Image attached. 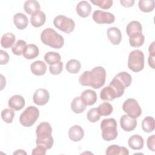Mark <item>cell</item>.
<instances>
[{
  "label": "cell",
  "instance_id": "obj_1",
  "mask_svg": "<svg viewBox=\"0 0 155 155\" xmlns=\"http://www.w3.org/2000/svg\"><path fill=\"white\" fill-rule=\"evenodd\" d=\"M41 40L45 45L56 49L62 48L64 43V38L51 28H47L42 31Z\"/></svg>",
  "mask_w": 155,
  "mask_h": 155
},
{
  "label": "cell",
  "instance_id": "obj_2",
  "mask_svg": "<svg viewBox=\"0 0 155 155\" xmlns=\"http://www.w3.org/2000/svg\"><path fill=\"white\" fill-rule=\"evenodd\" d=\"M102 137L106 141H110L117 137V122L114 118L104 119L101 123Z\"/></svg>",
  "mask_w": 155,
  "mask_h": 155
},
{
  "label": "cell",
  "instance_id": "obj_3",
  "mask_svg": "<svg viewBox=\"0 0 155 155\" xmlns=\"http://www.w3.org/2000/svg\"><path fill=\"white\" fill-rule=\"evenodd\" d=\"M106 71L102 67H96L90 71V86L94 89L101 88L105 82Z\"/></svg>",
  "mask_w": 155,
  "mask_h": 155
},
{
  "label": "cell",
  "instance_id": "obj_4",
  "mask_svg": "<svg viewBox=\"0 0 155 155\" xmlns=\"http://www.w3.org/2000/svg\"><path fill=\"white\" fill-rule=\"evenodd\" d=\"M128 67L134 72H139L144 67V54L139 50L132 51L128 56Z\"/></svg>",
  "mask_w": 155,
  "mask_h": 155
},
{
  "label": "cell",
  "instance_id": "obj_5",
  "mask_svg": "<svg viewBox=\"0 0 155 155\" xmlns=\"http://www.w3.org/2000/svg\"><path fill=\"white\" fill-rule=\"evenodd\" d=\"M39 116V111L34 106H30L25 108L19 117L21 124L25 127L32 126Z\"/></svg>",
  "mask_w": 155,
  "mask_h": 155
},
{
  "label": "cell",
  "instance_id": "obj_6",
  "mask_svg": "<svg viewBox=\"0 0 155 155\" xmlns=\"http://www.w3.org/2000/svg\"><path fill=\"white\" fill-rule=\"evenodd\" d=\"M53 24L58 29L67 34L71 33L75 27L74 21L64 15L56 16L53 20Z\"/></svg>",
  "mask_w": 155,
  "mask_h": 155
},
{
  "label": "cell",
  "instance_id": "obj_7",
  "mask_svg": "<svg viewBox=\"0 0 155 155\" xmlns=\"http://www.w3.org/2000/svg\"><path fill=\"white\" fill-rule=\"evenodd\" d=\"M122 110L128 116L134 119L138 118L142 114V109L137 101L132 98L128 99L124 102Z\"/></svg>",
  "mask_w": 155,
  "mask_h": 155
},
{
  "label": "cell",
  "instance_id": "obj_8",
  "mask_svg": "<svg viewBox=\"0 0 155 155\" xmlns=\"http://www.w3.org/2000/svg\"><path fill=\"white\" fill-rule=\"evenodd\" d=\"M93 19L95 22L99 24H110L114 22L115 17L111 13L102 10H95L93 14Z\"/></svg>",
  "mask_w": 155,
  "mask_h": 155
},
{
  "label": "cell",
  "instance_id": "obj_9",
  "mask_svg": "<svg viewBox=\"0 0 155 155\" xmlns=\"http://www.w3.org/2000/svg\"><path fill=\"white\" fill-rule=\"evenodd\" d=\"M50 99V94L46 89L39 88L37 89L33 96L34 103L38 105H45Z\"/></svg>",
  "mask_w": 155,
  "mask_h": 155
},
{
  "label": "cell",
  "instance_id": "obj_10",
  "mask_svg": "<svg viewBox=\"0 0 155 155\" xmlns=\"http://www.w3.org/2000/svg\"><path fill=\"white\" fill-rule=\"evenodd\" d=\"M137 124L136 119L133 118L128 114L123 115L120 119L121 128L127 132L134 130L137 126Z\"/></svg>",
  "mask_w": 155,
  "mask_h": 155
},
{
  "label": "cell",
  "instance_id": "obj_11",
  "mask_svg": "<svg viewBox=\"0 0 155 155\" xmlns=\"http://www.w3.org/2000/svg\"><path fill=\"white\" fill-rule=\"evenodd\" d=\"M107 34L109 41L113 45H119L122 41L121 32L117 27H110L107 30Z\"/></svg>",
  "mask_w": 155,
  "mask_h": 155
},
{
  "label": "cell",
  "instance_id": "obj_12",
  "mask_svg": "<svg viewBox=\"0 0 155 155\" xmlns=\"http://www.w3.org/2000/svg\"><path fill=\"white\" fill-rule=\"evenodd\" d=\"M25 99L21 95L12 96L8 100V105L10 108L16 111L21 110L25 106Z\"/></svg>",
  "mask_w": 155,
  "mask_h": 155
},
{
  "label": "cell",
  "instance_id": "obj_13",
  "mask_svg": "<svg viewBox=\"0 0 155 155\" xmlns=\"http://www.w3.org/2000/svg\"><path fill=\"white\" fill-rule=\"evenodd\" d=\"M37 138L36 140V143L37 145H41L45 147L47 150L50 149L54 143L53 137L51 134H45L36 136Z\"/></svg>",
  "mask_w": 155,
  "mask_h": 155
},
{
  "label": "cell",
  "instance_id": "obj_14",
  "mask_svg": "<svg viewBox=\"0 0 155 155\" xmlns=\"http://www.w3.org/2000/svg\"><path fill=\"white\" fill-rule=\"evenodd\" d=\"M81 98L86 105H92L97 101L96 93L92 90H85L81 95Z\"/></svg>",
  "mask_w": 155,
  "mask_h": 155
},
{
  "label": "cell",
  "instance_id": "obj_15",
  "mask_svg": "<svg viewBox=\"0 0 155 155\" xmlns=\"http://www.w3.org/2000/svg\"><path fill=\"white\" fill-rule=\"evenodd\" d=\"M84 136V131L82 128L78 125L71 127L68 131V137L73 142L81 140Z\"/></svg>",
  "mask_w": 155,
  "mask_h": 155
},
{
  "label": "cell",
  "instance_id": "obj_16",
  "mask_svg": "<svg viewBox=\"0 0 155 155\" xmlns=\"http://www.w3.org/2000/svg\"><path fill=\"white\" fill-rule=\"evenodd\" d=\"M76 12L78 15L82 18L88 17L91 11V5L86 1L79 2L76 5Z\"/></svg>",
  "mask_w": 155,
  "mask_h": 155
},
{
  "label": "cell",
  "instance_id": "obj_17",
  "mask_svg": "<svg viewBox=\"0 0 155 155\" xmlns=\"http://www.w3.org/2000/svg\"><path fill=\"white\" fill-rule=\"evenodd\" d=\"M13 22L19 30L25 29L28 24V19L22 13H17L13 16Z\"/></svg>",
  "mask_w": 155,
  "mask_h": 155
},
{
  "label": "cell",
  "instance_id": "obj_18",
  "mask_svg": "<svg viewBox=\"0 0 155 155\" xmlns=\"http://www.w3.org/2000/svg\"><path fill=\"white\" fill-rule=\"evenodd\" d=\"M30 70L33 74L36 76H42L47 71V65L42 61H36L30 65Z\"/></svg>",
  "mask_w": 155,
  "mask_h": 155
},
{
  "label": "cell",
  "instance_id": "obj_19",
  "mask_svg": "<svg viewBox=\"0 0 155 155\" xmlns=\"http://www.w3.org/2000/svg\"><path fill=\"white\" fill-rule=\"evenodd\" d=\"M24 9L25 12L30 15H33L41 11L39 3L35 0H28L24 2Z\"/></svg>",
  "mask_w": 155,
  "mask_h": 155
},
{
  "label": "cell",
  "instance_id": "obj_20",
  "mask_svg": "<svg viewBox=\"0 0 155 155\" xmlns=\"http://www.w3.org/2000/svg\"><path fill=\"white\" fill-rule=\"evenodd\" d=\"M129 147L134 150H139L143 147V139L142 137L139 134H134L131 136L128 141Z\"/></svg>",
  "mask_w": 155,
  "mask_h": 155
},
{
  "label": "cell",
  "instance_id": "obj_21",
  "mask_svg": "<svg viewBox=\"0 0 155 155\" xmlns=\"http://www.w3.org/2000/svg\"><path fill=\"white\" fill-rule=\"evenodd\" d=\"M39 54V50L35 44L27 45L24 49L22 55L27 59H33L36 58Z\"/></svg>",
  "mask_w": 155,
  "mask_h": 155
},
{
  "label": "cell",
  "instance_id": "obj_22",
  "mask_svg": "<svg viewBox=\"0 0 155 155\" xmlns=\"http://www.w3.org/2000/svg\"><path fill=\"white\" fill-rule=\"evenodd\" d=\"M142 27L141 24L137 21H131L127 26L126 31L127 35L130 38L131 36L136 34L142 33Z\"/></svg>",
  "mask_w": 155,
  "mask_h": 155
},
{
  "label": "cell",
  "instance_id": "obj_23",
  "mask_svg": "<svg viewBox=\"0 0 155 155\" xmlns=\"http://www.w3.org/2000/svg\"><path fill=\"white\" fill-rule=\"evenodd\" d=\"M105 154L107 155H128L129 151L128 149L124 147L112 145L107 148Z\"/></svg>",
  "mask_w": 155,
  "mask_h": 155
},
{
  "label": "cell",
  "instance_id": "obj_24",
  "mask_svg": "<svg viewBox=\"0 0 155 155\" xmlns=\"http://www.w3.org/2000/svg\"><path fill=\"white\" fill-rule=\"evenodd\" d=\"M46 16L45 13L42 11H39L31 16L30 23L35 27H40L44 24Z\"/></svg>",
  "mask_w": 155,
  "mask_h": 155
},
{
  "label": "cell",
  "instance_id": "obj_25",
  "mask_svg": "<svg viewBox=\"0 0 155 155\" xmlns=\"http://www.w3.org/2000/svg\"><path fill=\"white\" fill-rule=\"evenodd\" d=\"M86 105L82 101L81 96H78L73 99L71 103V109L74 113L77 114L84 112L86 109Z\"/></svg>",
  "mask_w": 155,
  "mask_h": 155
},
{
  "label": "cell",
  "instance_id": "obj_26",
  "mask_svg": "<svg viewBox=\"0 0 155 155\" xmlns=\"http://www.w3.org/2000/svg\"><path fill=\"white\" fill-rule=\"evenodd\" d=\"M100 97L102 100L106 101H111L117 98L115 91L110 85L104 87L102 89L100 93Z\"/></svg>",
  "mask_w": 155,
  "mask_h": 155
},
{
  "label": "cell",
  "instance_id": "obj_27",
  "mask_svg": "<svg viewBox=\"0 0 155 155\" xmlns=\"http://www.w3.org/2000/svg\"><path fill=\"white\" fill-rule=\"evenodd\" d=\"M109 85L115 91L117 98H119L123 95L124 93V90L125 88L124 84L118 79L114 77V78L110 82Z\"/></svg>",
  "mask_w": 155,
  "mask_h": 155
},
{
  "label": "cell",
  "instance_id": "obj_28",
  "mask_svg": "<svg viewBox=\"0 0 155 155\" xmlns=\"http://www.w3.org/2000/svg\"><path fill=\"white\" fill-rule=\"evenodd\" d=\"M15 40L16 37L12 33H6L4 34L1 38V46L5 48H8L15 44Z\"/></svg>",
  "mask_w": 155,
  "mask_h": 155
},
{
  "label": "cell",
  "instance_id": "obj_29",
  "mask_svg": "<svg viewBox=\"0 0 155 155\" xmlns=\"http://www.w3.org/2000/svg\"><path fill=\"white\" fill-rule=\"evenodd\" d=\"M61 55L57 52L49 51L44 55L45 61L50 65H54L59 63V62H61Z\"/></svg>",
  "mask_w": 155,
  "mask_h": 155
},
{
  "label": "cell",
  "instance_id": "obj_30",
  "mask_svg": "<svg viewBox=\"0 0 155 155\" xmlns=\"http://www.w3.org/2000/svg\"><path fill=\"white\" fill-rule=\"evenodd\" d=\"M139 9L145 13L152 12L155 7V2L154 0H140L138 2Z\"/></svg>",
  "mask_w": 155,
  "mask_h": 155
},
{
  "label": "cell",
  "instance_id": "obj_31",
  "mask_svg": "<svg viewBox=\"0 0 155 155\" xmlns=\"http://www.w3.org/2000/svg\"><path fill=\"white\" fill-rule=\"evenodd\" d=\"M155 127L154 119L151 116H147L145 117L142 122V130L146 133L152 132Z\"/></svg>",
  "mask_w": 155,
  "mask_h": 155
},
{
  "label": "cell",
  "instance_id": "obj_32",
  "mask_svg": "<svg viewBox=\"0 0 155 155\" xmlns=\"http://www.w3.org/2000/svg\"><path fill=\"white\" fill-rule=\"evenodd\" d=\"M81 68V62L76 59H70L66 64V70L72 74L78 73Z\"/></svg>",
  "mask_w": 155,
  "mask_h": 155
},
{
  "label": "cell",
  "instance_id": "obj_33",
  "mask_svg": "<svg viewBox=\"0 0 155 155\" xmlns=\"http://www.w3.org/2000/svg\"><path fill=\"white\" fill-rule=\"evenodd\" d=\"M145 37L142 33H140L131 36L129 39L130 45L133 47H139L142 46L144 42Z\"/></svg>",
  "mask_w": 155,
  "mask_h": 155
},
{
  "label": "cell",
  "instance_id": "obj_34",
  "mask_svg": "<svg viewBox=\"0 0 155 155\" xmlns=\"http://www.w3.org/2000/svg\"><path fill=\"white\" fill-rule=\"evenodd\" d=\"M116 78L118 79L124 85L125 88H128L131 84L132 78L131 75L125 71H122L119 73L114 76Z\"/></svg>",
  "mask_w": 155,
  "mask_h": 155
},
{
  "label": "cell",
  "instance_id": "obj_35",
  "mask_svg": "<svg viewBox=\"0 0 155 155\" xmlns=\"http://www.w3.org/2000/svg\"><path fill=\"white\" fill-rule=\"evenodd\" d=\"M27 43L24 40H18L12 47V53L17 56H21L22 54L23 51L27 47Z\"/></svg>",
  "mask_w": 155,
  "mask_h": 155
},
{
  "label": "cell",
  "instance_id": "obj_36",
  "mask_svg": "<svg viewBox=\"0 0 155 155\" xmlns=\"http://www.w3.org/2000/svg\"><path fill=\"white\" fill-rule=\"evenodd\" d=\"M51 134L52 133V128L51 125L48 122H44L39 124L36 129V135L42 134Z\"/></svg>",
  "mask_w": 155,
  "mask_h": 155
},
{
  "label": "cell",
  "instance_id": "obj_37",
  "mask_svg": "<svg viewBox=\"0 0 155 155\" xmlns=\"http://www.w3.org/2000/svg\"><path fill=\"white\" fill-rule=\"evenodd\" d=\"M98 111L101 116H109L110 115L113 110L112 105L108 102H104L99 105L97 108Z\"/></svg>",
  "mask_w": 155,
  "mask_h": 155
},
{
  "label": "cell",
  "instance_id": "obj_38",
  "mask_svg": "<svg viewBox=\"0 0 155 155\" xmlns=\"http://www.w3.org/2000/svg\"><path fill=\"white\" fill-rule=\"evenodd\" d=\"M15 116V112L12 108L4 109L1 112V117L2 120L7 124H11Z\"/></svg>",
  "mask_w": 155,
  "mask_h": 155
},
{
  "label": "cell",
  "instance_id": "obj_39",
  "mask_svg": "<svg viewBox=\"0 0 155 155\" xmlns=\"http://www.w3.org/2000/svg\"><path fill=\"white\" fill-rule=\"evenodd\" d=\"M87 117L88 120L92 123L98 121L101 118V115L98 111L97 108H91L87 114Z\"/></svg>",
  "mask_w": 155,
  "mask_h": 155
},
{
  "label": "cell",
  "instance_id": "obj_40",
  "mask_svg": "<svg viewBox=\"0 0 155 155\" xmlns=\"http://www.w3.org/2000/svg\"><path fill=\"white\" fill-rule=\"evenodd\" d=\"M90 1L102 9H108L113 5L112 0H91Z\"/></svg>",
  "mask_w": 155,
  "mask_h": 155
},
{
  "label": "cell",
  "instance_id": "obj_41",
  "mask_svg": "<svg viewBox=\"0 0 155 155\" xmlns=\"http://www.w3.org/2000/svg\"><path fill=\"white\" fill-rule=\"evenodd\" d=\"M79 82L83 86H90V71H85L79 78Z\"/></svg>",
  "mask_w": 155,
  "mask_h": 155
},
{
  "label": "cell",
  "instance_id": "obj_42",
  "mask_svg": "<svg viewBox=\"0 0 155 155\" xmlns=\"http://www.w3.org/2000/svg\"><path fill=\"white\" fill-rule=\"evenodd\" d=\"M62 70H63V62L61 61L56 64L50 65L49 67L50 72L51 74H53V75L59 74L62 71Z\"/></svg>",
  "mask_w": 155,
  "mask_h": 155
},
{
  "label": "cell",
  "instance_id": "obj_43",
  "mask_svg": "<svg viewBox=\"0 0 155 155\" xmlns=\"http://www.w3.org/2000/svg\"><path fill=\"white\" fill-rule=\"evenodd\" d=\"M9 61V56L8 53L2 50H0V64L1 65H5Z\"/></svg>",
  "mask_w": 155,
  "mask_h": 155
},
{
  "label": "cell",
  "instance_id": "obj_44",
  "mask_svg": "<svg viewBox=\"0 0 155 155\" xmlns=\"http://www.w3.org/2000/svg\"><path fill=\"white\" fill-rule=\"evenodd\" d=\"M147 147L149 150H150L152 151H154V145H155V135L153 134L151 136H150L147 139Z\"/></svg>",
  "mask_w": 155,
  "mask_h": 155
},
{
  "label": "cell",
  "instance_id": "obj_45",
  "mask_svg": "<svg viewBox=\"0 0 155 155\" xmlns=\"http://www.w3.org/2000/svg\"><path fill=\"white\" fill-rule=\"evenodd\" d=\"M46 151L47 149L41 146V145H37L36 147H35V148L33 149L32 151V155H35V154H46Z\"/></svg>",
  "mask_w": 155,
  "mask_h": 155
},
{
  "label": "cell",
  "instance_id": "obj_46",
  "mask_svg": "<svg viewBox=\"0 0 155 155\" xmlns=\"http://www.w3.org/2000/svg\"><path fill=\"white\" fill-rule=\"evenodd\" d=\"M120 2L122 5V6L125 7H130L134 5V0H120Z\"/></svg>",
  "mask_w": 155,
  "mask_h": 155
},
{
  "label": "cell",
  "instance_id": "obj_47",
  "mask_svg": "<svg viewBox=\"0 0 155 155\" xmlns=\"http://www.w3.org/2000/svg\"><path fill=\"white\" fill-rule=\"evenodd\" d=\"M154 57H155V55L150 54L148 56V65L153 69H154V68H155V67H154Z\"/></svg>",
  "mask_w": 155,
  "mask_h": 155
},
{
  "label": "cell",
  "instance_id": "obj_48",
  "mask_svg": "<svg viewBox=\"0 0 155 155\" xmlns=\"http://www.w3.org/2000/svg\"><path fill=\"white\" fill-rule=\"evenodd\" d=\"M154 42H153L151 45L149 46L148 51L150 53V54L151 55H155V51H154Z\"/></svg>",
  "mask_w": 155,
  "mask_h": 155
},
{
  "label": "cell",
  "instance_id": "obj_49",
  "mask_svg": "<svg viewBox=\"0 0 155 155\" xmlns=\"http://www.w3.org/2000/svg\"><path fill=\"white\" fill-rule=\"evenodd\" d=\"M13 154H27V153L22 150H18L16 151L13 153Z\"/></svg>",
  "mask_w": 155,
  "mask_h": 155
}]
</instances>
